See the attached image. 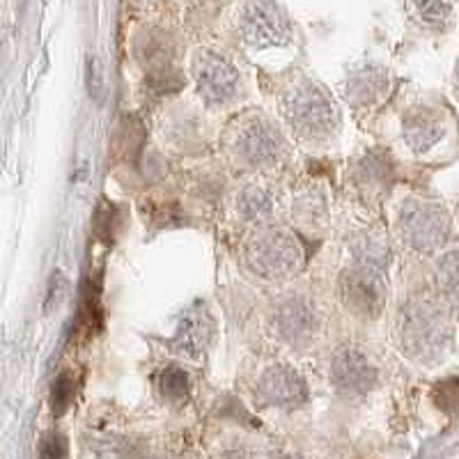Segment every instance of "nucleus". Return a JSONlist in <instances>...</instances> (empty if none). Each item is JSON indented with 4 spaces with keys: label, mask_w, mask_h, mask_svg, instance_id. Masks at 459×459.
Instances as JSON below:
<instances>
[{
    "label": "nucleus",
    "mask_w": 459,
    "mask_h": 459,
    "mask_svg": "<svg viewBox=\"0 0 459 459\" xmlns=\"http://www.w3.org/2000/svg\"><path fill=\"white\" fill-rule=\"evenodd\" d=\"M67 453V444L60 434H48L39 446V459H63Z\"/></svg>",
    "instance_id": "nucleus-25"
},
{
    "label": "nucleus",
    "mask_w": 459,
    "mask_h": 459,
    "mask_svg": "<svg viewBox=\"0 0 459 459\" xmlns=\"http://www.w3.org/2000/svg\"><path fill=\"white\" fill-rule=\"evenodd\" d=\"M444 134V117L438 110L428 108V106H416L402 117V138H404L409 150L416 152V154H423V152L438 145Z\"/></svg>",
    "instance_id": "nucleus-13"
},
{
    "label": "nucleus",
    "mask_w": 459,
    "mask_h": 459,
    "mask_svg": "<svg viewBox=\"0 0 459 459\" xmlns=\"http://www.w3.org/2000/svg\"><path fill=\"white\" fill-rule=\"evenodd\" d=\"M239 32L255 48L285 47L292 42V23L285 12L269 0H251L239 12Z\"/></svg>",
    "instance_id": "nucleus-6"
},
{
    "label": "nucleus",
    "mask_w": 459,
    "mask_h": 459,
    "mask_svg": "<svg viewBox=\"0 0 459 459\" xmlns=\"http://www.w3.org/2000/svg\"><path fill=\"white\" fill-rule=\"evenodd\" d=\"M457 88H459V63H457Z\"/></svg>",
    "instance_id": "nucleus-26"
},
{
    "label": "nucleus",
    "mask_w": 459,
    "mask_h": 459,
    "mask_svg": "<svg viewBox=\"0 0 459 459\" xmlns=\"http://www.w3.org/2000/svg\"><path fill=\"white\" fill-rule=\"evenodd\" d=\"M354 182L368 198H379L386 194L393 182V163L388 154L366 152L354 166Z\"/></svg>",
    "instance_id": "nucleus-14"
},
{
    "label": "nucleus",
    "mask_w": 459,
    "mask_h": 459,
    "mask_svg": "<svg viewBox=\"0 0 459 459\" xmlns=\"http://www.w3.org/2000/svg\"><path fill=\"white\" fill-rule=\"evenodd\" d=\"M232 152L239 163L248 168H269L281 161L285 152L282 134L273 122L264 117H251L241 122L232 138Z\"/></svg>",
    "instance_id": "nucleus-7"
},
{
    "label": "nucleus",
    "mask_w": 459,
    "mask_h": 459,
    "mask_svg": "<svg viewBox=\"0 0 459 459\" xmlns=\"http://www.w3.org/2000/svg\"><path fill=\"white\" fill-rule=\"evenodd\" d=\"M411 14L429 30H446L453 22V10L446 0H411Z\"/></svg>",
    "instance_id": "nucleus-18"
},
{
    "label": "nucleus",
    "mask_w": 459,
    "mask_h": 459,
    "mask_svg": "<svg viewBox=\"0 0 459 459\" xmlns=\"http://www.w3.org/2000/svg\"><path fill=\"white\" fill-rule=\"evenodd\" d=\"M292 216L306 228H322L329 216V200L319 186H306L292 203Z\"/></svg>",
    "instance_id": "nucleus-16"
},
{
    "label": "nucleus",
    "mask_w": 459,
    "mask_h": 459,
    "mask_svg": "<svg viewBox=\"0 0 459 459\" xmlns=\"http://www.w3.org/2000/svg\"><path fill=\"white\" fill-rule=\"evenodd\" d=\"M450 324L437 301L428 297H411L397 313V342L409 359L418 363H434L444 359L450 344Z\"/></svg>",
    "instance_id": "nucleus-2"
},
{
    "label": "nucleus",
    "mask_w": 459,
    "mask_h": 459,
    "mask_svg": "<svg viewBox=\"0 0 459 459\" xmlns=\"http://www.w3.org/2000/svg\"><path fill=\"white\" fill-rule=\"evenodd\" d=\"M237 212L246 223H266L273 216V195L264 186L251 184L237 195Z\"/></svg>",
    "instance_id": "nucleus-17"
},
{
    "label": "nucleus",
    "mask_w": 459,
    "mask_h": 459,
    "mask_svg": "<svg viewBox=\"0 0 459 459\" xmlns=\"http://www.w3.org/2000/svg\"><path fill=\"white\" fill-rule=\"evenodd\" d=\"M194 79L200 97L212 108H223L239 97L241 81L235 65L214 51H198L194 57Z\"/></svg>",
    "instance_id": "nucleus-8"
},
{
    "label": "nucleus",
    "mask_w": 459,
    "mask_h": 459,
    "mask_svg": "<svg viewBox=\"0 0 459 459\" xmlns=\"http://www.w3.org/2000/svg\"><path fill=\"white\" fill-rule=\"evenodd\" d=\"M65 297H67V278L60 272H56L51 276V282H48L47 290V303H44V306H47V313L60 308V303L65 301Z\"/></svg>",
    "instance_id": "nucleus-23"
},
{
    "label": "nucleus",
    "mask_w": 459,
    "mask_h": 459,
    "mask_svg": "<svg viewBox=\"0 0 459 459\" xmlns=\"http://www.w3.org/2000/svg\"><path fill=\"white\" fill-rule=\"evenodd\" d=\"M386 85V74L381 72L379 67H360L359 72H354L347 79V88L344 90H347V100L359 106H366L379 100Z\"/></svg>",
    "instance_id": "nucleus-15"
},
{
    "label": "nucleus",
    "mask_w": 459,
    "mask_h": 459,
    "mask_svg": "<svg viewBox=\"0 0 459 459\" xmlns=\"http://www.w3.org/2000/svg\"><path fill=\"white\" fill-rule=\"evenodd\" d=\"M246 260L257 276L282 281L294 276L303 266V248L287 232H264L248 244Z\"/></svg>",
    "instance_id": "nucleus-5"
},
{
    "label": "nucleus",
    "mask_w": 459,
    "mask_h": 459,
    "mask_svg": "<svg viewBox=\"0 0 459 459\" xmlns=\"http://www.w3.org/2000/svg\"><path fill=\"white\" fill-rule=\"evenodd\" d=\"M350 248L354 262L340 276V299L359 317L375 319L386 301L391 248L377 232H359L351 237Z\"/></svg>",
    "instance_id": "nucleus-1"
},
{
    "label": "nucleus",
    "mask_w": 459,
    "mask_h": 459,
    "mask_svg": "<svg viewBox=\"0 0 459 459\" xmlns=\"http://www.w3.org/2000/svg\"><path fill=\"white\" fill-rule=\"evenodd\" d=\"M397 232L416 253H432L450 239V216L429 200H404L397 212Z\"/></svg>",
    "instance_id": "nucleus-4"
},
{
    "label": "nucleus",
    "mask_w": 459,
    "mask_h": 459,
    "mask_svg": "<svg viewBox=\"0 0 459 459\" xmlns=\"http://www.w3.org/2000/svg\"><path fill=\"white\" fill-rule=\"evenodd\" d=\"M273 331L282 342L301 347L308 344L319 331V313L315 303L301 294H290L273 310Z\"/></svg>",
    "instance_id": "nucleus-9"
},
{
    "label": "nucleus",
    "mask_w": 459,
    "mask_h": 459,
    "mask_svg": "<svg viewBox=\"0 0 459 459\" xmlns=\"http://www.w3.org/2000/svg\"><path fill=\"white\" fill-rule=\"evenodd\" d=\"M434 402L446 413H459V379H446L434 388Z\"/></svg>",
    "instance_id": "nucleus-22"
},
{
    "label": "nucleus",
    "mask_w": 459,
    "mask_h": 459,
    "mask_svg": "<svg viewBox=\"0 0 459 459\" xmlns=\"http://www.w3.org/2000/svg\"><path fill=\"white\" fill-rule=\"evenodd\" d=\"M282 115L301 138L326 141L338 131L340 113L331 97L315 81L301 79L282 94Z\"/></svg>",
    "instance_id": "nucleus-3"
},
{
    "label": "nucleus",
    "mask_w": 459,
    "mask_h": 459,
    "mask_svg": "<svg viewBox=\"0 0 459 459\" xmlns=\"http://www.w3.org/2000/svg\"><path fill=\"white\" fill-rule=\"evenodd\" d=\"M257 391L269 404L281 409H297L308 400V386L294 368L272 366L257 381Z\"/></svg>",
    "instance_id": "nucleus-12"
},
{
    "label": "nucleus",
    "mask_w": 459,
    "mask_h": 459,
    "mask_svg": "<svg viewBox=\"0 0 459 459\" xmlns=\"http://www.w3.org/2000/svg\"><path fill=\"white\" fill-rule=\"evenodd\" d=\"M438 290L453 306H459V251L446 253L437 264Z\"/></svg>",
    "instance_id": "nucleus-19"
},
{
    "label": "nucleus",
    "mask_w": 459,
    "mask_h": 459,
    "mask_svg": "<svg viewBox=\"0 0 459 459\" xmlns=\"http://www.w3.org/2000/svg\"><path fill=\"white\" fill-rule=\"evenodd\" d=\"M209 342H212V317L203 303H194L179 317L170 338V347L182 359L198 360L204 356Z\"/></svg>",
    "instance_id": "nucleus-11"
},
{
    "label": "nucleus",
    "mask_w": 459,
    "mask_h": 459,
    "mask_svg": "<svg viewBox=\"0 0 459 459\" xmlns=\"http://www.w3.org/2000/svg\"><path fill=\"white\" fill-rule=\"evenodd\" d=\"M377 379H379L377 366L356 347H342L331 359V381L338 391L347 395H366L375 388Z\"/></svg>",
    "instance_id": "nucleus-10"
},
{
    "label": "nucleus",
    "mask_w": 459,
    "mask_h": 459,
    "mask_svg": "<svg viewBox=\"0 0 459 459\" xmlns=\"http://www.w3.org/2000/svg\"><path fill=\"white\" fill-rule=\"evenodd\" d=\"M157 386L168 402H182L188 395V375L178 366L159 372Z\"/></svg>",
    "instance_id": "nucleus-20"
},
{
    "label": "nucleus",
    "mask_w": 459,
    "mask_h": 459,
    "mask_svg": "<svg viewBox=\"0 0 459 459\" xmlns=\"http://www.w3.org/2000/svg\"><path fill=\"white\" fill-rule=\"evenodd\" d=\"M74 395H76V384H74V377L69 372H63L53 381V391H51V407L56 416H63L69 409V404L74 402Z\"/></svg>",
    "instance_id": "nucleus-21"
},
{
    "label": "nucleus",
    "mask_w": 459,
    "mask_h": 459,
    "mask_svg": "<svg viewBox=\"0 0 459 459\" xmlns=\"http://www.w3.org/2000/svg\"><path fill=\"white\" fill-rule=\"evenodd\" d=\"M113 228H115V209L113 204L101 203L100 212L94 216V232L104 241L113 239Z\"/></svg>",
    "instance_id": "nucleus-24"
}]
</instances>
